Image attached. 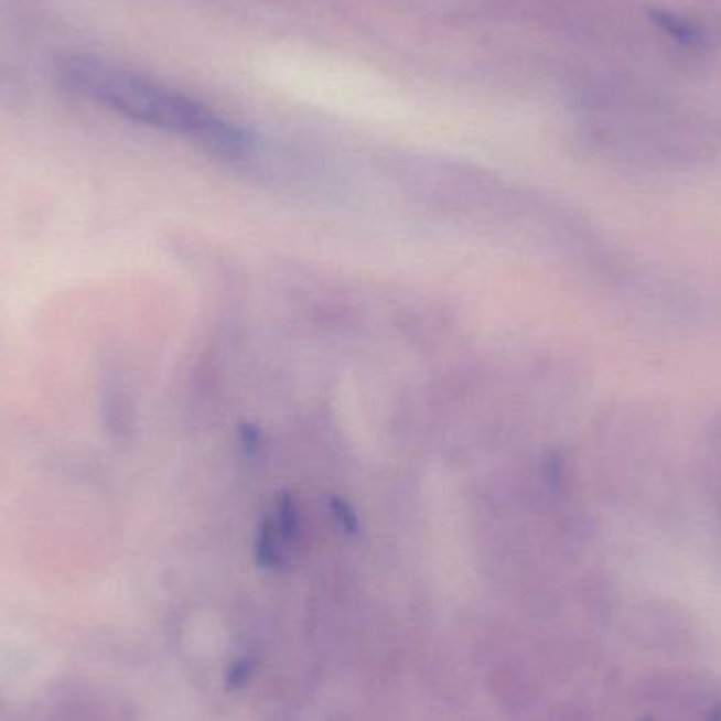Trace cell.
<instances>
[{
  "label": "cell",
  "instance_id": "obj_4",
  "mask_svg": "<svg viewBox=\"0 0 721 721\" xmlns=\"http://www.w3.org/2000/svg\"><path fill=\"white\" fill-rule=\"evenodd\" d=\"M713 721H721V707L718 709V713H715V718H713Z\"/></svg>",
  "mask_w": 721,
  "mask_h": 721
},
{
  "label": "cell",
  "instance_id": "obj_1",
  "mask_svg": "<svg viewBox=\"0 0 721 721\" xmlns=\"http://www.w3.org/2000/svg\"><path fill=\"white\" fill-rule=\"evenodd\" d=\"M55 74L74 94L92 97L127 119L189 136L222 159H243L251 152V136L205 104L96 55L64 53L55 62Z\"/></svg>",
  "mask_w": 721,
  "mask_h": 721
},
{
  "label": "cell",
  "instance_id": "obj_2",
  "mask_svg": "<svg viewBox=\"0 0 721 721\" xmlns=\"http://www.w3.org/2000/svg\"><path fill=\"white\" fill-rule=\"evenodd\" d=\"M649 20L658 28H663L669 36H674L675 41L684 43V45H690L697 41L698 32L692 28V24H688L686 20H681L679 15L675 13H669V11H652L649 13Z\"/></svg>",
  "mask_w": 721,
  "mask_h": 721
},
{
  "label": "cell",
  "instance_id": "obj_3",
  "mask_svg": "<svg viewBox=\"0 0 721 721\" xmlns=\"http://www.w3.org/2000/svg\"><path fill=\"white\" fill-rule=\"evenodd\" d=\"M251 663L249 660H239V663H235L233 667H230V671H228V686L230 688H240V686H245V681L249 679V675H251Z\"/></svg>",
  "mask_w": 721,
  "mask_h": 721
}]
</instances>
